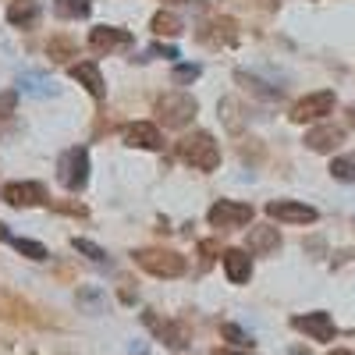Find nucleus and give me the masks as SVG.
I'll list each match as a JSON object with an SVG mask.
<instances>
[{"label":"nucleus","mask_w":355,"mask_h":355,"mask_svg":"<svg viewBox=\"0 0 355 355\" xmlns=\"http://www.w3.org/2000/svg\"><path fill=\"white\" fill-rule=\"evenodd\" d=\"M57 182L71 192L85 189V182H89V150L85 146H71V150L57 160Z\"/></svg>","instance_id":"3"},{"label":"nucleus","mask_w":355,"mask_h":355,"mask_svg":"<svg viewBox=\"0 0 355 355\" xmlns=\"http://www.w3.org/2000/svg\"><path fill=\"white\" fill-rule=\"evenodd\" d=\"M334 93L331 89H323V93H309L306 100H299L291 107V121L295 125H306V121H320V117H327L334 110Z\"/></svg>","instance_id":"6"},{"label":"nucleus","mask_w":355,"mask_h":355,"mask_svg":"<svg viewBox=\"0 0 355 355\" xmlns=\"http://www.w3.org/2000/svg\"><path fill=\"white\" fill-rule=\"evenodd\" d=\"M266 217H274V220H281V224H313L320 214H316V206H309V202L274 199V202H266Z\"/></svg>","instance_id":"7"},{"label":"nucleus","mask_w":355,"mask_h":355,"mask_svg":"<svg viewBox=\"0 0 355 355\" xmlns=\"http://www.w3.org/2000/svg\"><path fill=\"white\" fill-rule=\"evenodd\" d=\"M348 125L355 128V110H348Z\"/></svg>","instance_id":"34"},{"label":"nucleus","mask_w":355,"mask_h":355,"mask_svg":"<svg viewBox=\"0 0 355 355\" xmlns=\"http://www.w3.org/2000/svg\"><path fill=\"white\" fill-rule=\"evenodd\" d=\"M245 245H249L252 256H270V252L281 249V234L270 224H259V227H249V242Z\"/></svg>","instance_id":"15"},{"label":"nucleus","mask_w":355,"mask_h":355,"mask_svg":"<svg viewBox=\"0 0 355 355\" xmlns=\"http://www.w3.org/2000/svg\"><path fill=\"white\" fill-rule=\"evenodd\" d=\"M153 33H157V36H178V33H182V18L171 15V11H160V15L153 18Z\"/></svg>","instance_id":"21"},{"label":"nucleus","mask_w":355,"mask_h":355,"mask_svg":"<svg viewBox=\"0 0 355 355\" xmlns=\"http://www.w3.org/2000/svg\"><path fill=\"white\" fill-rule=\"evenodd\" d=\"M341 142H345V132L338 125H320V128H313L306 135V146L313 153H331V150H338Z\"/></svg>","instance_id":"17"},{"label":"nucleus","mask_w":355,"mask_h":355,"mask_svg":"<svg viewBox=\"0 0 355 355\" xmlns=\"http://www.w3.org/2000/svg\"><path fill=\"white\" fill-rule=\"evenodd\" d=\"M252 4H259V8H277V0H252Z\"/></svg>","instance_id":"31"},{"label":"nucleus","mask_w":355,"mask_h":355,"mask_svg":"<svg viewBox=\"0 0 355 355\" xmlns=\"http://www.w3.org/2000/svg\"><path fill=\"white\" fill-rule=\"evenodd\" d=\"M4 202L15 206V210H25V206H40L46 202V189L36 185V182H11L4 189Z\"/></svg>","instance_id":"10"},{"label":"nucleus","mask_w":355,"mask_h":355,"mask_svg":"<svg viewBox=\"0 0 355 355\" xmlns=\"http://www.w3.org/2000/svg\"><path fill=\"white\" fill-rule=\"evenodd\" d=\"M8 21L15 28H33L40 21V4L36 0H15V4L8 8Z\"/></svg>","instance_id":"19"},{"label":"nucleus","mask_w":355,"mask_h":355,"mask_svg":"<svg viewBox=\"0 0 355 355\" xmlns=\"http://www.w3.org/2000/svg\"><path fill=\"white\" fill-rule=\"evenodd\" d=\"M199 40L210 43V46H234L239 43V33H234V21L231 18H214L199 28Z\"/></svg>","instance_id":"12"},{"label":"nucleus","mask_w":355,"mask_h":355,"mask_svg":"<svg viewBox=\"0 0 355 355\" xmlns=\"http://www.w3.org/2000/svg\"><path fill=\"white\" fill-rule=\"evenodd\" d=\"M146 57H178V50H174V46H160V43H157V46H150V53H146Z\"/></svg>","instance_id":"29"},{"label":"nucleus","mask_w":355,"mask_h":355,"mask_svg":"<svg viewBox=\"0 0 355 355\" xmlns=\"http://www.w3.org/2000/svg\"><path fill=\"white\" fill-rule=\"evenodd\" d=\"M15 103H18V89H8V93H0V121L15 114Z\"/></svg>","instance_id":"26"},{"label":"nucleus","mask_w":355,"mask_h":355,"mask_svg":"<svg viewBox=\"0 0 355 355\" xmlns=\"http://www.w3.org/2000/svg\"><path fill=\"white\" fill-rule=\"evenodd\" d=\"M291 327L302 331V334L313 338V341H334V334H338L331 313H306V316H295Z\"/></svg>","instance_id":"9"},{"label":"nucleus","mask_w":355,"mask_h":355,"mask_svg":"<svg viewBox=\"0 0 355 355\" xmlns=\"http://www.w3.org/2000/svg\"><path fill=\"white\" fill-rule=\"evenodd\" d=\"M71 78H75L78 85H85V93H89V96H96V100H103V96H107V85H103V75H100V68H96L93 61H82V64H71Z\"/></svg>","instance_id":"16"},{"label":"nucleus","mask_w":355,"mask_h":355,"mask_svg":"<svg viewBox=\"0 0 355 355\" xmlns=\"http://www.w3.org/2000/svg\"><path fill=\"white\" fill-rule=\"evenodd\" d=\"M214 355H249V352H231V348H217Z\"/></svg>","instance_id":"30"},{"label":"nucleus","mask_w":355,"mask_h":355,"mask_svg":"<svg viewBox=\"0 0 355 355\" xmlns=\"http://www.w3.org/2000/svg\"><path fill=\"white\" fill-rule=\"evenodd\" d=\"M11 245L21 252V256H28V259H46L50 252L40 245V242H28V239H15V234H11Z\"/></svg>","instance_id":"24"},{"label":"nucleus","mask_w":355,"mask_h":355,"mask_svg":"<svg viewBox=\"0 0 355 355\" xmlns=\"http://www.w3.org/2000/svg\"><path fill=\"white\" fill-rule=\"evenodd\" d=\"M121 139H125L128 146H139V150H160V146H164L160 128L150 125V121H135V125H128V128L121 132Z\"/></svg>","instance_id":"13"},{"label":"nucleus","mask_w":355,"mask_h":355,"mask_svg":"<svg viewBox=\"0 0 355 355\" xmlns=\"http://www.w3.org/2000/svg\"><path fill=\"white\" fill-rule=\"evenodd\" d=\"M50 53L57 57V61H64V57L71 53V43H68V40H53V43H50Z\"/></svg>","instance_id":"28"},{"label":"nucleus","mask_w":355,"mask_h":355,"mask_svg":"<svg viewBox=\"0 0 355 355\" xmlns=\"http://www.w3.org/2000/svg\"><path fill=\"white\" fill-rule=\"evenodd\" d=\"M132 46V33L128 28H114V25H96L89 33V50L96 53H114V50H125Z\"/></svg>","instance_id":"8"},{"label":"nucleus","mask_w":355,"mask_h":355,"mask_svg":"<svg viewBox=\"0 0 355 355\" xmlns=\"http://www.w3.org/2000/svg\"><path fill=\"white\" fill-rule=\"evenodd\" d=\"M178 157L192 164L196 171H214V167H220V146L214 142L210 132H192L178 142Z\"/></svg>","instance_id":"1"},{"label":"nucleus","mask_w":355,"mask_h":355,"mask_svg":"<svg viewBox=\"0 0 355 355\" xmlns=\"http://www.w3.org/2000/svg\"><path fill=\"white\" fill-rule=\"evenodd\" d=\"M53 11L61 18H85L93 11V0H53Z\"/></svg>","instance_id":"20"},{"label":"nucleus","mask_w":355,"mask_h":355,"mask_svg":"<svg viewBox=\"0 0 355 355\" xmlns=\"http://www.w3.org/2000/svg\"><path fill=\"white\" fill-rule=\"evenodd\" d=\"M135 263L142 270H150L153 277H182L185 274V256L174 249H139Z\"/></svg>","instance_id":"2"},{"label":"nucleus","mask_w":355,"mask_h":355,"mask_svg":"<svg viewBox=\"0 0 355 355\" xmlns=\"http://www.w3.org/2000/svg\"><path fill=\"white\" fill-rule=\"evenodd\" d=\"M146 323L153 327V334L171 348V352H182L185 345H189V334H185V327L182 323H171V320H160V316H153V313H146Z\"/></svg>","instance_id":"11"},{"label":"nucleus","mask_w":355,"mask_h":355,"mask_svg":"<svg viewBox=\"0 0 355 355\" xmlns=\"http://www.w3.org/2000/svg\"><path fill=\"white\" fill-rule=\"evenodd\" d=\"M224 338H231V345H239V348H252V338L242 331V327H234V323H224Z\"/></svg>","instance_id":"25"},{"label":"nucleus","mask_w":355,"mask_h":355,"mask_svg":"<svg viewBox=\"0 0 355 355\" xmlns=\"http://www.w3.org/2000/svg\"><path fill=\"white\" fill-rule=\"evenodd\" d=\"M199 75H202L199 64H178V68H174V82H196Z\"/></svg>","instance_id":"27"},{"label":"nucleus","mask_w":355,"mask_h":355,"mask_svg":"<svg viewBox=\"0 0 355 355\" xmlns=\"http://www.w3.org/2000/svg\"><path fill=\"white\" fill-rule=\"evenodd\" d=\"M224 274L231 284H245L252 277V259H249V249H227L224 256Z\"/></svg>","instance_id":"14"},{"label":"nucleus","mask_w":355,"mask_h":355,"mask_svg":"<svg viewBox=\"0 0 355 355\" xmlns=\"http://www.w3.org/2000/svg\"><path fill=\"white\" fill-rule=\"evenodd\" d=\"M199 103L189 96V93H167L160 103H157V114H160V121L167 128H185L192 117H196Z\"/></svg>","instance_id":"4"},{"label":"nucleus","mask_w":355,"mask_h":355,"mask_svg":"<svg viewBox=\"0 0 355 355\" xmlns=\"http://www.w3.org/2000/svg\"><path fill=\"white\" fill-rule=\"evenodd\" d=\"M164 4H192V0H164Z\"/></svg>","instance_id":"33"},{"label":"nucleus","mask_w":355,"mask_h":355,"mask_svg":"<svg viewBox=\"0 0 355 355\" xmlns=\"http://www.w3.org/2000/svg\"><path fill=\"white\" fill-rule=\"evenodd\" d=\"M18 93H25V96H53V82L43 71H21L18 75Z\"/></svg>","instance_id":"18"},{"label":"nucleus","mask_w":355,"mask_h":355,"mask_svg":"<svg viewBox=\"0 0 355 355\" xmlns=\"http://www.w3.org/2000/svg\"><path fill=\"white\" fill-rule=\"evenodd\" d=\"M210 224L220 231H234V227H245L252 220V206L249 202H234V199H220L210 206Z\"/></svg>","instance_id":"5"},{"label":"nucleus","mask_w":355,"mask_h":355,"mask_svg":"<svg viewBox=\"0 0 355 355\" xmlns=\"http://www.w3.org/2000/svg\"><path fill=\"white\" fill-rule=\"evenodd\" d=\"M331 174L338 178V182L355 185V157H338V160L331 164Z\"/></svg>","instance_id":"23"},{"label":"nucleus","mask_w":355,"mask_h":355,"mask_svg":"<svg viewBox=\"0 0 355 355\" xmlns=\"http://www.w3.org/2000/svg\"><path fill=\"white\" fill-rule=\"evenodd\" d=\"M331 355H355V352H348V348H334Z\"/></svg>","instance_id":"32"},{"label":"nucleus","mask_w":355,"mask_h":355,"mask_svg":"<svg viewBox=\"0 0 355 355\" xmlns=\"http://www.w3.org/2000/svg\"><path fill=\"white\" fill-rule=\"evenodd\" d=\"M71 245H75V252H82V256H89L93 263H100V266H110V256L100 249V245H93V242H85V239H71Z\"/></svg>","instance_id":"22"}]
</instances>
